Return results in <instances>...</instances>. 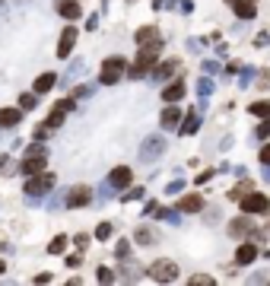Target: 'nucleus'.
Here are the masks:
<instances>
[{
  "mask_svg": "<svg viewBox=\"0 0 270 286\" xmlns=\"http://www.w3.org/2000/svg\"><path fill=\"white\" fill-rule=\"evenodd\" d=\"M64 248H67V238H64V235H57V238H54V242L48 245V251H51V255H60Z\"/></svg>",
  "mask_w": 270,
  "mask_h": 286,
  "instance_id": "cd10ccee",
  "label": "nucleus"
},
{
  "mask_svg": "<svg viewBox=\"0 0 270 286\" xmlns=\"http://www.w3.org/2000/svg\"><path fill=\"white\" fill-rule=\"evenodd\" d=\"M3 270H6V264H3V261H0V274H3Z\"/></svg>",
  "mask_w": 270,
  "mask_h": 286,
  "instance_id": "c03bdc74",
  "label": "nucleus"
},
{
  "mask_svg": "<svg viewBox=\"0 0 270 286\" xmlns=\"http://www.w3.org/2000/svg\"><path fill=\"white\" fill-rule=\"evenodd\" d=\"M57 83V73H42V77L35 80V86H32V92H38V95H45L51 89V86Z\"/></svg>",
  "mask_w": 270,
  "mask_h": 286,
  "instance_id": "412c9836",
  "label": "nucleus"
},
{
  "mask_svg": "<svg viewBox=\"0 0 270 286\" xmlns=\"http://www.w3.org/2000/svg\"><path fill=\"white\" fill-rule=\"evenodd\" d=\"M254 45H258V48H264V45H267V32H261V35L254 38Z\"/></svg>",
  "mask_w": 270,
  "mask_h": 286,
  "instance_id": "79ce46f5",
  "label": "nucleus"
},
{
  "mask_svg": "<svg viewBox=\"0 0 270 286\" xmlns=\"http://www.w3.org/2000/svg\"><path fill=\"white\" fill-rule=\"evenodd\" d=\"M242 210L245 213H270V200L264 194H242Z\"/></svg>",
  "mask_w": 270,
  "mask_h": 286,
  "instance_id": "423d86ee",
  "label": "nucleus"
},
{
  "mask_svg": "<svg viewBox=\"0 0 270 286\" xmlns=\"http://www.w3.org/2000/svg\"><path fill=\"white\" fill-rule=\"evenodd\" d=\"M19 169H23L26 175L45 172V153H29V156H26V162H23V166H19Z\"/></svg>",
  "mask_w": 270,
  "mask_h": 286,
  "instance_id": "9b49d317",
  "label": "nucleus"
},
{
  "mask_svg": "<svg viewBox=\"0 0 270 286\" xmlns=\"http://www.w3.org/2000/svg\"><path fill=\"white\" fill-rule=\"evenodd\" d=\"M0 172H3V175H13V172H16V166H13L10 156H0Z\"/></svg>",
  "mask_w": 270,
  "mask_h": 286,
  "instance_id": "c85d7f7f",
  "label": "nucleus"
},
{
  "mask_svg": "<svg viewBox=\"0 0 270 286\" xmlns=\"http://www.w3.org/2000/svg\"><path fill=\"white\" fill-rule=\"evenodd\" d=\"M191 283H194V286H213L216 280H213V277H207V274H194Z\"/></svg>",
  "mask_w": 270,
  "mask_h": 286,
  "instance_id": "c756f323",
  "label": "nucleus"
},
{
  "mask_svg": "<svg viewBox=\"0 0 270 286\" xmlns=\"http://www.w3.org/2000/svg\"><path fill=\"white\" fill-rule=\"evenodd\" d=\"M114 251H118V257H127V255H131V245H127V242H121Z\"/></svg>",
  "mask_w": 270,
  "mask_h": 286,
  "instance_id": "e433bc0d",
  "label": "nucleus"
},
{
  "mask_svg": "<svg viewBox=\"0 0 270 286\" xmlns=\"http://www.w3.org/2000/svg\"><path fill=\"white\" fill-rule=\"evenodd\" d=\"M156 38H159V29H156V26H143V29H137L134 42H137V48H143V45L156 42Z\"/></svg>",
  "mask_w": 270,
  "mask_h": 286,
  "instance_id": "f3484780",
  "label": "nucleus"
},
{
  "mask_svg": "<svg viewBox=\"0 0 270 286\" xmlns=\"http://www.w3.org/2000/svg\"><path fill=\"white\" fill-rule=\"evenodd\" d=\"M235 16L239 19H254L258 16V10H254V0H235Z\"/></svg>",
  "mask_w": 270,
  "mask_h": 286,
  "instance_id": "6ab92c4d",
  "label": "nucleus"
},
{
  "mask_svg": "<svg viewBox=\"0 0 270 286\" xmlns=\"http://www.w3.org/2000/svg\"><path fill=\"white\" fill-rule=\"evenodd\" d=\"M264 178L270 181V162H267V166H264Z\"/></svg>",
  "mask_w": 270,
  "mask_h": 286,
  "instance_id": "37998d69",
  "label": "nucleus"
},
{
  "mask_svg": "<svg viewBox=\"0 0 270 286\" xmlns=\"http://www.w3.org/2000/svg\"><path fill=\"white\" fill-rule=\"evenodd\" d=\"M229 232H232L235 238H245V235H254V226L248 216H242V220H232L229 223Z\"/></svg>",
  "mask_w": 270,
  "mask_h": 286,
  "instance_id": "f8f14e48",
  "label": "nucleus"
},
{
  "mask_svg": "<svg viewBox=\"0 0 270 286\" xmlns=\"http://www.w3.org/2000/svg\"><path fill=\"white\" fill-rule=\"evenodd\" d=\"M35 99H38V92H26V95H19V108H23V112L35 108Z\"/></svg>",
  "mask_w": 270,
  "mask_h": 286,
  "instance_id": "a878e982",
  "label": "nucleus"
},
{
  "mask_svg": "<svg viewBox=\"0 0 270 286\" xmlns=\"http://www.w3.org/2000/svg\"><path fill=\"white\" fill-rule=\"evenodd\" d=\"M114 280V270L111 267H99V283H111Z\"/></svg>",
  "mask_w": 270,
  "mask_h": 286,
  "instance_id": "7c9ffc66",
  "label": "nucleus"
},
{
  "mask_svg": "<svg viewBox=\"0 0 270 286\" xmlns=\"http://www.w3.org/2000/svg\"><path fill=\"white\" fill-rule=\"evenodd\" d=\"M178 210L181 213H197V210H204V197L200 194H188L178 200Z\"/></svg>",
  "mask_w": 270,
  "mask_h": 286,
  "instance_id": "2eb2a0df",
  "label": "nucleus"
},
{
  "mask_svg": "<svg viewBox=\"0 0 270 286\" xmlns=\"http://www.w3.org/2000/svg\"><path fill=\"white\" fill-rule=\"evenodd\" d=\"M267 134H270V118H267V121H264V124H261V127H258V137H261V140H267Z\"/></svg>",
  "mask_w": 270,
  "mask_h": 286,
  "instance_id": "f704fd0d",
  "label": "nucleus"
},
{
  "mask_svg": "<svg viewBox=\"0 0 270 286\" xmlns=\"http://www.w3.org/2000/svg\"><path fill=\"white\" fill-rule=\"evenodd\" d=\"M181 188H185V185H181V181H172V185H168V188H165V194H178V191H181Z\"/></svg>",
  "mask_w": 270,
  "mask_h": 286,
  "instance_id": "58836bf2",
  "label": "nucleus"
},
{
  "mask_svg": "<svg viewBox=\"0 0 270 286\" xmlns=\"http://www.w3.org/2000/svg\"><path fill=\"white\" fill-rule=\"evenodd\" d=\"M73 108H77V95H73V99H60L57 105L51 108V118L45 121L42 127H35V140H42L45 134L57 131V127H60V121H64V114H67V112H73Z\"/></svg>",
  "mask_w": 270,
  "mask_h": 286,
  "instance_id": "f03ea898",
  "label": "nucleus"
},
{
  "mask_svg": "<svg viewBox=\"0 0 270 286\" xmlns=\"http://www.w3.org/2000/svg\"><path fill=\"white\" fill-rule=\"evenodd\" d=\"M134 238H137L140 245H156V242H159L156 232H153L150 226H137V235H134Z\"/></svg>",
  "mask_w": 270,
  "mask_h": 286,
  "instance_id": "5701e85b",
  "label": "nucleus"
},
{
  "mask_svg": "<svg viewBox=\"0 0 270 286\" xmlns=\"http://www.w3.org/2000/svg\"><path fill=\"white\" fill-rule=\"evenodd\" d=\"M124 73H127V60L114 54V57H108L105 64H102V73H99V80H102L105 86H114L121 77H124Z\"/></svg>",
  "mask_w": 270,
  "mask_h": 286,
  "instance_id": "7ed1b4c3",
  "label": "nucleus"
},
{
  "mask_svg": "<svg viewBox=\"0 0 270 286\" xmlns=\"http://www.w3.org/2000/svg\"><path fill=\"white\" fill-rule=\"evenodd\" d=\"M57 13L64 19H77L80 16V3H77V0H60V3H57Z\"/></svg>",
  "mask_w": 270,
  "mask_h": 286,
  "instance_id": "4be33fe9",
  "label": "nucleus"
},
{
  "mask_svg": "<svg viewBox=\"0 0 270 286\" xmlns=\"http://www.w3.org/2000/svg\"><path fill=\"white\" fill-rule=\"evenodd\" d=\"M140 194H143V188H140V191H127V194H124V200H137Z\"/></svg>",
  "mask_w": 270,
  "mask_h": 286,
  "instance_id": "a19ab883",
  "label": "nucleus"
},
{
  "mask_svg": "<svg viewBox=\"0 0 270 286\" xmlns=\"http://www.w3.org/2000/svg\"><path fill=\"white\" fill-rule=\"evenodd\" d=\"M92 200V191L86 188V185H77L70 191V194H67V207L70 210H77V207H86V203Z\"/></svg>",
  "mask_w": 270,
  "mask_h": 286,
  "instance_id": "6e6552de",
  "label": "nucleus"
},
{
  "mask_svg": "<svg viewBox=\"0 0 270 286\" xmlns=\"http://www.w3.org/2000/svg\"><path fill=\"white\" fill-rule=\"evenodd\" d=\"M197 127H200V114H197V112H191V114H188V118L178 124V131H181V137H191Z\"/></svg>",
  "mask_w": 270,
  "mask_h": 286,
  "instance_id": "aec40b11",
  "label": "nucleus"
},
{
  "mask_svg": "<svg viewBox=\"0 0 270 286\" xmlns=\"http://www.w3.org/2000/svg\"><path fill=\"white\" fill-rule=\"evenodd\" d=\"M162 149H165V140H162V137H146V143L140 146V159H143V162H153Z\"/></svg>",
  "mask_w": 270,
  "mask_h": 286,
  "instance_id": "0eeeda50",
  "label": "nucleus"
},
{
  "mask_svg": "<svg viewBox=\"0 0 270 286\" xmlns=\"http://www.w3.org/2000/svg\"><path fill=\"white\" fill-rule=\"evenodd\" d=\"M258 89H270V70H264V73H261V80H258Z\"/></svg>",
  "mask_w": 270,
  "mask_h": 286,
  "instance_id": "473e14b6",
  "label": "nucleus"
},
{
  "mask_svg": "<svg viewBox=\"0 0 270 286\" xmlns=\"http://www.w3.org/2000/svg\"><path fill=\"white\" fill-rule=\"evenodd\" d=\"M159 220H168V223H178V213H175V210H159Z\"/></svg>",
  "mask_w": 270,
  "mask_h": 286,
  "instance_id": "72a5a7b5",
  "label": "nucleus"
},
{
  "mask_svg": "<svg viewBox=\"0 0 270 286\" xmlns=\"http://www.w3.org/2000/svg\"><path fill=\"white\" fill-rule=\"evenodd\" d=\"M248 112L258 114V118H270V102H251V105H248Z\"/></svg>",
  "mask_w": 270,
  "mask_h": 286,
  "instance_id": "393cba45",
  "label": "nucleus"
},
{
  "mask_svg": "<svg viewBox=\"0 0 270 286\" xmlns=\"http://www.w3.org/2000/svg\"><path fill=\"white\" fill-rule=\"evenodd\" d=\"M51 188H54V175L51 172H35V175H29V181H26V194L29 197H42V194H48Z\"/></svg>",
  "mask_w": 270,
  "mask_h": 286,
  "instance_id": "20e7f679",
  "label": "nucleus"
},
{
  "mask_svg": "<svg viewBox=\"0 0 270 286\" xmlns=\"http://www.w3.org/2000/svg\"><path fill=\"white\" fill-rule=\"evenodd\" d=\"M23 121V108H0V127H16Z\"/></svg>",
  "mask_w": 270,
  "mask_h": 286,
  "instance_id": "dca6fc26",
  "label": "nucleus"
},
{
  "mask_svg": "<svg viewBox=\"0 0 270 286\" xmlns=\"http://www.w3.org/2000/svg\"><path fill=\"white\" fill-rule=\"evenodd\" d=\"M261 162H264V166L270 162V143H267V146H261Z\"/></svg>",
  "mask_w": 270,
  "mask_h": 286,
  "instance_id": "ea45409f",
  "label": "nucleus"
},
{
  "mask_svg": "<svg viewBox=\"0 0 270 286\" xmlns=\"http://www.w3.org/2000/svg\"><path fill=\"white\" fill-rule=\"evenodd\" d=\"M181 95H185V80H172V83L165 86V89H162V102H178Z\"/></svg>",
  "mask_w": 270,
  "mask_h": 286,
  "instance_id": "ddd939ff",
  "label": "nucleus"
},
{
  "mask_svg": "<svg viewBox=\"0 0 270 286\" xmlns=\"http://www.w3.org/2000/svg\"><path fill=\"white\" fill-rule=\"evenodd\" d=\"M159 124L165 127V131H175V127L181 124V112H178V108L172 105V102H168V105L162 108V114H159Z\"/></svg>",
  "mask_w": 270,
  "mask_h": 286,
  "instance_id": "9d476101",
  "label": "nucleus"
},
{
  "mask_svg": "<svg viewBox=\"0 0 270 286\" xmlns=\"http://www.w3.org/2000/svg\"><path fill=\"white\" fill-rule=\"evenodd\" d=\"M197 92H200V95H210V92H213V83H210V80L204 77V80H200V83H197Z\"/></svg>",
  "mask_w": 270,
  "mask_h": 286,
  "instance_id": "2f4dec72",
  "label": "nucleus"
},
{
  "mask_svg": "<svg viewBox=\"0 0 270 286\" xmlns=\"http://www.w3.org/2000/svg\"><path fill=\"white\" fill-rule=\"evenodd\" d=\"M162 51V38H156V42H150V45H143V48H137V60H134L131 67H127V73H131L134 80H143V77H150L153 70H156V54Z\"/></svg>",
  "mask_w": 270,
  "mask_h": 286,
  "instance_id": "f257e3e1",
  "label": "nucleus"
},
{
  "mask_svg": "<svg viewBox=\"0 0 270 286\" xmlns=\"http://www.w3.org/2000/svg\"><path fill=\"white\" fill-rule=\"evenodd\" d=\"M267 257H270V251H267Z\"/></svg>",
  "mask_w": 270,
  "mask_h": 286,
  "instance_id": "49530a36",
  "label": "nucleus"
},
{
  "mask_svg": "<svg viewBox=\"0 0 270 286\" xmlns=\"http://www.w3.org/2000/svg\"><path fill=\"white\" fill-rule=\"evenodd\" d=\"M73 45H77V29H64V35L57 42V57H67L73 51Z\"/></svg>",
  "mask_w": 270,
  "mask_h": 286,
  "instance_id": "4468645a",
  "label": "nucleus"
},
{
  "mask_svg": "<svg viewBox=\"0 0 270 286\" xmlns=\"http://www.w3.org/2000/svg\"><path fill=\"white\" fill-rule=\"evenodd\" d=\"M254 257H258V245H251V242L239 245V251H235V261L239 264H251Z\"/></svg>",
  "mask_w": 270,
  "mask_h": 286,
  "instance_id": "a211bd4d",
  "label": "nucleus"
},
{
  "mask_svg": "<svg viewBox=\"0 0 270 286\" xmlns=\"http://www.w3.org/2000/svg\"><path fill=\"white\" fill-rule=\"evenodd\" d=\"M131 181H134V172L127 166H118L111 175H108V185H111L114 191H121V188H131Z\"/></svg>",
  "mask_w": 270,
  "mask_h": 286,
  "instance_id": "1a4fd4ad",
  "label": "nucleus"
},
{
  "mask_svg": "<svg viewBox=\"0 0 270 286\" xmlns=\"http://www.w3.org/2000/svg\"><path fill=\"white\" fill-rule=\"evenodd\" d=\"M229 3H235V0H229Z\"/></svg>",
  "mask_w": 270,
  "mask_h": 286,
  "instance_id": "a18cd8bd",
  "label": "nucleus"
},
{
  "mask_svg": "<svg viewBox=\"0 0 270 286\" xmlns=\"http://www.w3.org/2000/svg\"><path fill=\"white\" fill-rule=\"evenodd\" d=\"M92 92V86H77V92H73V95H77V99H83V95H89Z\"/></svg>",
  "mask_w": 270,
  "mask_h": 286,
  "instance_id": "4c0bfd02",
  "label": "nucleus"
},
{
  "mask_svg": "<svg viewBox=\"0 0 270 286\" xmlns=\"http://www.w3.org/2000/svg\"><path fill=\"white\" fill-rule=\"evenodd\" d=\"M254 77V70H242V77H239V83H242V89H245V86H248V80H251Z\"/></svg>",
  "mask_w": 270,
  "mask_h": 286,
  "instance_id": "c9c22d12",
  "label": "nucleus"
},
{
  "mask_svg": "<svg viewBox=\"0 0 270 286\" xmlns=\"http://www.w3.org/2000/svg\"><path fill=\"white\" fill-rule=\"evenodd\" d=\"M96 238H99V242L111 238V223H99V226H96Z\"/></svg>",
  "mask_w": 270,
  "mask_h": 286,
  "instance_id": "bb28decb",
  "label": "nucleus"
},
{
  "mask_svg": "<svg viewBox=\"0 0 270 286\" xmlns=\"http://www.w3.org/2000/svg\"><path fill=\"white\" fill-rule=\"evenodd\" d=\"M150 277H153L156 283H172L175 277H178V267H175L172 261H165V257H162V261H156V264L150 267Z\"/></svg>",
  "mask_w": 270,
  "mask_h": 286,
  "instance_id": "39448f33",
  "label": "nucleus"
},
{
  "mask_svg": "<svg viewBox=\"0 0 270 286\" xmlns=\"http://www.w3.org/2000/svg\"><path fill=\"white\" fill-rule=\"evenodd\" d=\"M175 70H178V60L172 57V60H165V64H159V67H156V70H153V73H156L159 80H165V77H172Z\"/></svg>",
  "mask_w": 270,
  "mask_h": 286,
  "instance_id": "b1692460",
  "label": "nucleus"
}]
</instances>
